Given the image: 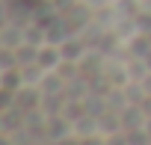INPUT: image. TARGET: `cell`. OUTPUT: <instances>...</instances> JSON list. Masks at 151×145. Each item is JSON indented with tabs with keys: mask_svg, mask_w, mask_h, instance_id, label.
<instances>
[{
	"mask_svg": "<svg viewBox=\"0 0 151 145\" xmlns=\"http://www.w3.org/2000/svg\"><path fill=\"white\" fill-rule=\"evenodd\" d=\"M18 65V53L6 45H0V71H6V68H15Z\"/></svg>",
	"mask_w": 151,
	"mask_h": 145,
	"instance_id": "4",
	"label": "cell"
},
{
	"mask_svg": "<svg viewBox=\"0 0 151 145\" xmlns=\"http://www.w3.org/2000/svg\"><path fill=\"white\" fill-rule=\"evenodd\" d=\"M0 45H3V27H0Z\"/></svg>",
	"mask_w": 151,
	"mask_h": 145,
	"instance_id": "8",
	"label": "cell"
},
{
	"mask_svg": "<svg viewBox=\"0 0 151 145\" xmlns=\"http://www.w3.org/2000/svg\"><path fill=\"white\" fill-rule=\"evenodd\" d=\"M45 71H56L59 65H62V50H59V45H50V42H45L42 47H39V59H36Z\"/></svg>",
	"mask_w": 151,
	"mask_h": 145,
	"instance_id": "1",
	"label": "cell"
},
{
	"mask_svg": "<svg viewBox=\"0 0 151 145\" xmlns=\"http://www.w3.org/2000/svg\"><path fill=\"white\" fill-rule=\"evenodd\" d=\"M80 145H107V136L98 130V133H89V136H80Z\"/></svg>",
	"mask_w": 151,
	"mask_h": 145,
	"instance_id": "6",
	"label": "cell"
},
{
	"mask_svg": "<svg viewBox=\"0 0 151 145\" xmlns=\"http://www.w3.org/2000/svg\"><path fill=\"white\" fill-rule=\"evenodd\" d=\"M110 3H119V0H110Z\"/></svg>",
	"mask_w": 151,
	"mask_h": 145,
	"instance_id": "10",
	"label": "cell"
},
{
	"mask_svg": "<svg viewBox=\"0 0 151 145\" xmlns=\"http://www.w3.org/2000/svg\"><path fill=\"white\" fill-rule=\"evenodd\" d=\"M0 86H3V74H0Z\"/></svg>",
	"mask_w": 151,
	"mask_h": 145,
	"instance_id": "9",
	"label": "cell"
},
{
	"mask_svg": "<svg viewBox=\"0 0 151 145\" xmlns=\"http://www.w3.org/2000/svg\"><path fill=\"white\" fill-rule=\"evenodd\" d=\"M12 107H15V92H9V89L0 86V113H6Z\"/></svg>",
	"mask_w": 151,
	"mask_h": 145,
	"instance_id": "5",
	"label": "cell"
},
{
	"mask_svg": "<svg viewBox=\"0 0 151 145\" xmlns=\"http://www.w3.org/2000/svg\"><path fill=\"white\" fill-rule=\"evenodd\" d=\"M21 74H24V83H27V86H39V83L45 80L47 71H45L39 62H27V65H21Z\"/></svg>",
	"mask_w": 151,
	"mask_h": 145,
	"instance_id": "3",
	"label": "cell"
},
{
	"mask_svg": "<svg viewBox=\"0 0 151 145\" xmlns=\"http://www.w3.org/2000/svg\"><path fill=\"white\" fill-rule=\"evenodd\" d=\"M0 130H6V127H3V113H0Z\"/></svg>",
	"mask_w": 151,
	"mask_h": 145,
	"instance_id": "7",
	"label": "cell"
},
{
	"mask_svg": "<svg viewBox=\"0 0 151 145\" xmlns=\"http://www.w3.org/2000/svg\"><path fill=\"white\" fill-rule=\"evenodd\" d=\"M3 74V89H9V92H21L27 83H24V74H21V65H15V68H6V71H0Z\"/></svg>",
	"mask_w": 151,
	"mask_h": 145,
	"instance_id": "2",
	"label": "cell"
}]
</instances>
